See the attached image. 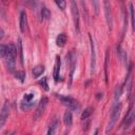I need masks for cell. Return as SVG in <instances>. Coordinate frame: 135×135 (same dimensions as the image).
Returning <instances> with one entry per match:
<instances>
[{
  "instance_id": "obj_27",
  "label": "cell",
  "mask_w": 135,
  "mask_h": 135,
  "mask_svg": "<svg viewBox=\"0 0 135 135\" xmlns=\"http://www.w3.org/2000/svg\"><path fill=\"white\" fill-rule=\"evenodd\" d=\"M121 90H122V88H121L120 85L116 88V90H115V100H117V99L119 98V96H120V94H121Z\"/></svg>"
},
{
  "instance_id": "obj_8",
  "label": "cell",
  "mask_w": 135,
  "mask_h": 135,
  "mask_svg": "<svg viewBox=\"0 0 135 135\" xmlns=\"http://www.w3.org/2000/svg\"><path fill=\"white\" fill-rule=\"evenodd\" d=\"M89 39H90V45H91V75H93L94 71H95V64H96V54H95V44L94 41L92 39L91 34H89Z\"/></svg>"
},
{
  "instance_id": "obj_28",
  "label": "cell",
  "mask_w": 135,
  "mask_h": 135,
  "mask_svg": "<svg viewBox=\"0 0 135 135\" xmlns=\"http://www.w3.org/2000/svg\"><path fill=\"white\" fill-rule=\"evenodd\" d=\"M98 4H99V3H98L97 1H92V5H94V6H95V8H94V9H95V14H96V15L98 14Z\"/></svg>"
},
{
  "instance_id": "obj_15",
  "label": "cell",
  "mask_w": 135,
  "mask_h": 135,
  "mask_svg": "<svg viewBox=\"0 0 135 135\" xmlns=\"http://www.w3.org/2000/svg\"><path fill=\"white\" fill-rule=\"evenodd\" d=\"M63 122L65 126L70 127L73 123V117H72V113L70 111H65L63 114Z\"/></svg>"
},
{
  "instance_id": "obj_14",
  "label": "cell",
  "mask_w": 135,
  "mask_h": 135,
  "mask_svg": "<svg viewBox=\"0 0 135 135\" xmlns=\"http://www.w3.org/2000/svg\"><path fill=\"white\" fill-rule=\"evenodd\" d=\"M66 40H68L66 35H65L64 33H61V34H59V35L57 36V38H56V44H57L58 46L62 47V46H64V45H65Z\"/></svg>"
},
{
  "instance_id": "obj_13",
  "label": "cell",
  "mask_w": 135,
  "mask_h": 135,
  "mask_svg": "<svg viewBox=\"0 0 135 135\" xmlns=\"http://www.w3.org/2000/svg\"><path fill=\"white\" fill-rule=\"evenodd\" d=\"M26 24H27L26 14H25V12H21V14H20V21H19V26H20V31H21L22 33H25Z\"/></svg>"
},
{
  "instance_id": "obj_11",
  "label": "cell",
  "mask_w": 135,
  "mask_h": 135,
  "mask_svg": "<svg viewBox=\"0 0 135 135\" xmlns=\"http://www.w3.org/2000/svg\"><path fill=\"white\" fill-rule=\"evenodd\" d=\"M133 121H134V112H133V109L131 107L130 110H129V112H128V114L126 115V117L123 119V126H124V128H129L132 124Z\"/></svg>"
},
{
  "instance_id": "obj_6",
  "label": "cell",
  "mask_w": 135,
  "mask_h": 135,
  "mask_svg": "<svg viewBox=\"0 0 135 135\" xmlns=\"http://www.w3.org/2000/svg\"><path fill=\"white\" fill-rule=\"evenodd\" d=\"M34 94L33 93H27L23 96V100L21 101V109L27 110L34 105Z\"/></svg>"
},
{
  "instance_id": "obj_30",
  "label": "cell",
  "mask_w": 135,
  "mask_h": 135,
  "mask_svg": "<svg viewBox=\"0 0 135 135\" xmlns=\"http://www.w3.org/2000/svg\"><path fill=\"white\" fill-rule=\"evenodd\" d=\"M93 135H98V129H96L95 130V132H94V134Z\"/></svg>"
},
{
  "instance_id": "obj_32",
  "label": "cell",
  "mask_w": 135,
  "mask_h": 135,
  "mask_svg": "<svg viewBox=\"0 0 135 135\" xmlns=\"http://www.w3.org/2000/svg\"><path fill=\"white\" fill-rule=\"evenodd\" d=\"M64 135H66V134H64Z\"/></svg>"
},
{
  "instance_id": "obj_22",
  "label": "cell",
  "mask_w": 135,
  "mask_h": 135,
  "mask_svg": "<svg viewBox=\"0 0 135 135\" xmlns=\"http://www.w3.org/2000/svg\"><path fill=\"white\" fill-rule=\"evenodd\" d=\"M108 60H109V52L105 53V63H104V75H105V82H108V73H107V69H108Z\"/></svg>"
},
{
  "instance_id": "obj_29",
  "label": "cell",
  "mask_w": 135,
  "mask_h": 135,
  "mask_svg": "<svg viewBox=\"0 0 135 135\" xmlns=\"http://www.w3.org/2000/svg\"><path fill=\"white\" fill-rule=\"evenodd\" d=\"M3 36H4V31H3V30L0 27V40L3 38Z\"/></svg>"
},
{
  "instance_id": "obj_23",
  "label": "cell",
  "mask_w": 135,
  "mask_h": 135,
  "mask_svg": "<svg viewBox=\"0 0 135 135\" xmlns=\"http://www.w3.org/2000/svg\"><path fill=\"white\" fill-rule=\"evenodd\" d=\"M6 49L7 46L4 44H0V57H5L6 56Z\"/></svg>"
},
{
  "instance_id": "obj_21",
  "label": "cell",
  "mask_w": 135,
  "mask_h": 135,
  "mask_svg": "<svg viewBox=\"0 0 135 135\" xmlns=\"http://www.w3.org/2000/svg\"><path fill=\"white\" fill-rule=\"evenodd\" d=\"M56 124H57V120H55L53 123H51L49 130H47V133L46 135H54V132H55V129H56Z\"/></svg>"
},
{
  "instance_id": "obj_9",
  "label": "cell",
  "mask_w": 135,
  "mask_h": 135,
  "mask_svg": "<svg viewBox=\"0 0 135 135\" xmlns=\"http://www.w3.org/2000/svg\"><path fill=\"white\" fill-rule=\"evenodd\" d=\"M8 113H9V103H8V101H5L0 111V129L5 123V121L8 117Z\"/></svg>"
},
{
  "instance_id": "obj_31",
  "label": "cell",
  "mask_w": 135,
  "mask_h": 135,
  "mask_svg": "<svg viewBox=\"0 0 135 135\" xmlns=\"http://www.w3.org/2000/svg\"><path fill=\"white\" fill-rule=\"evenodd\" d=\"M8 135H14V133H9V134H8Z\"/></svg>"
},
{
  "instance_id": "obj_2",
  "label": "cell",
  "mask_w": 135,
  "mask_h": 135,
  "mask_svg": "<svg viewBox=\"0 0 135 135\" xmlns=\"http://www.w3.org/2000/svg\"><path fill=\"white\" fill-rule=\"evenodd\" d=\"M120 111H121V104L120 103H116L112 108V111H111V114H110V121H109V123L107 126V129H105L107 133H109L113 129V127L115 126V123H116V121H117V119L120 115Z\"/></svg>"
},
{
  "instance_id": "obj_25",
  "label": "cell",
  "mask_w": 135,
  "mask_h": 135,
  "mask_svg": "<svg viewBox=\"0 0 135 135\" xmlns=\"http://www.w3.org/2000/svg\"><path fill=\"white\" fill-rule=\"evenodd\" d=\"M55 3H56L57 6H59L60 9L63 11V9L65 8V5H66V2H65V1H55Z\"/></svg>"
},
{
  "instance_id": "obj_3",
  "label": "cell",
  "mask_w": 135,
  "mask_h": 135,
  "mask_svg": "<svg viewBox=\"0 0 135 135\" xmlns=\"http://www.w3.org/2000/svg\"><path fill=\"white\" fill-rule=\"evenodd\" d=\"M58 97L61 100V102L65 107H68L70 110H72V111H78L79 110L80 105H79V103L74 98H72L70 96H58Z\"/></svg>"
},
{
  "instance_id": "obj_26",
  "label": "cell",
  "mask_w": 135,
  "mask_h": 135,
  "mask_svg": "<svg viewBox=\"0 0 135 135\" xmlns=\"http://www.w3.org/2000/svg\"><path fill=\"white\" fill-rule=\"evenodd\" d=\"M130 12H131V22H132V26L134 27V8H133V3L130 4Z\"/></svg>"
},
{
  "instance_id": "obj_10",
  "label": "cell",
  "mask_w": 135,
  "mask_h": 135,
  "mask_svg": "<svg viewBox=\"0 0 135 135\" xmlns=\"http://www.w3.org/2000/svg\"><path fill=\"white\" fill-rule=\"evenodd\" d=\"M104 5V13H105V19H107V23H108V27L109 30H112V15H111V7H110V3L108 1L103 2Z\"/></svg>"
},
{
  "instance_id": "obj_20",
  "label": "cell",
  "mask_w": 135,
  "mask_h": 135,
  "mask_svg": "<svg viewBox=\"0 0 135 135\" xmlns=\"http://www.w3.org/2000/svg\"><path fill=\"white\" fill-rule=\"evenodd\" d=\"M15 77L18 78L21 82H23L24 81V78H25V73L23 71H18V72L15 73Z\"/></svg>"
},
{
  "instance_id": "obj_18",
  "label": "cell",
  "mask_w": 135,
  "mask_h": 135,
  "mask_svg": "<svg viewBox=\"0 0 135 135\" xmlns=\"http://www.w3.org/2000/svg\"><path fill=\"white\" fill-rule=\"evenodd\" d=\"M18 51H19V54H20V61H21V65H23L24 61H23V51H22V42H21V39L18 38Z\"/></svg>"
},
{
  "instance_id": "obj_12",
  "label": "cell",
  "mask_w": 135,
  "mask_h": 135,
  "mask_svg": "<svg viewBox=\"0 0 135 135\" xmlns=\"http://www.w3.org/2000/svg\"><path fill=\"white\" fill-rule=\"evenodd\" d=\"M59 73H60V57L57 55L55 60V65H54V72H53V77L55 82H57L59 79Z\"/></svg>"
},
{
  "instance_id": "obj_16",
  "label": "cell",
  "mask_w": 135,
  "mask_h": 135,
  "mask_svg": "<svg viewBox=\"0 0 135 135\" xmlns=\"http://www.w3.org/2000/svg\"><path fill=\"white\" fill-rule=\"evenodd\" d=\"M43 72H44V66L43 65H37L33 69V76L34 77H39L40 75H42Z\"/></svg>"
},
{
  "instance_id": "obj_24",
  "label": "cell",
  "mask_w": 135,
  "mask_h": 135,
  "mask_svg": "<svg viewBox=\"0 0 135 135\" xmlns=\"http://www.w3.org/2000/svg\"><path fill=\"white\" fill-rule=\"evenodd\" d=\"M39 84H40V86L43 88L44 90H49V85H47V83H46V78H45V77H43V78L39 81Z\"/></svg>"
},
{
  "instance_id": "obj_5",
  "label": "cell",
  "mask_w": 135,
  "mask_h": 135,
  "mask_svg": "<svg viewBox=\"0 0 135 135\" xmlns=\"http://www.w3.org/2000/svg\"><path fill=\"white\" fill-rule=\"evenodd\" d=\"M71 8H72V15H73L75 30H76V33L79 34V32H80V30H79V11H78V7H77V4L75 1L71 2Z\"/></svg>"
},
{
  "instance_id": "obj_1",
  "label": "cell",
  "mask_w": 135,
  "mask_h": 135,
  "mask_svg": "<svg viewBox=\"0 0 135 135\" xmlns=\"http://www.w3.org/2000/svg\"><path fill=\"white\" fill-rule=\"evenodd\" d=\"M6 65L9 72L15 71V65H16V56H17V50L14 44H8L6 45Z\"/></svg>"
},
{
  "instance_id": "obj_4",
  "label": "cell",
  "mask_w": 135,
  "mask_h": 135,
  "mask_svg": "<svg viewBox=\"0 0 135 135\" xmlns=\"http://www.w3.org/2000/svg\"><path fill=\"white\" fill-rule=\"evenodd\" d=\"M66 62L70 65V79H69V84L71 85L72 83V78H73V74L75 71V66H76V55L73 51H71L68 55H66Z\"/></svg>"
},
{
  "instance_id": "obj_7",
  "label": "cell",
  "mask_w": 135,
  "mask_h": 135,
  "mask_svg": "<svg viewBox=\"0 0 135 135\" xmlns=\"http://www.w3.org/2000/svg\"><path fill=\"white\" fill-rule=\"evenodd\" d=\"M46 104H47V97L44 96V97L41 98V100H40V102H39V104L36 109V112H35V115H34L35 120H37L38 118H40L42 116V114H43V112L46 108Z\"/></svg>"
},
{
  "instance_id": "obj_17",
  "label": "cell",
  "mask_w": 135,
  "mask_h": 135,
  "mask_svg": "<svg viewBox=\"0 0 135 135\" xmlns=\"http://www.w3.org/2000/svg\"><path fill=\"white\" fill-rule=\"evenodd\" d=\"M92 112H93V109H92L91 107L86 108V109L82 112V114H81V120H85V119H88V118L90 117V115L92 114Z\"/></svg>"
},
{
  "instance_id": "obj_19",
  "label": "cell",
  "mask_w": 135,
  "mask_h": 135,
  "mask_svg": "<svg viewBox=\"0 0 135 135\" xmlns=\"http://www.w3.org/2000/svg\"><path fill=\"white\" fill-rule=\"evenodd\" d=\"M41 15H42V17H43V18L49 19V18L51 17V12H50V9H49L47 7L43 6V7L41 8Z\"/></svg>"
}]
</instances>
